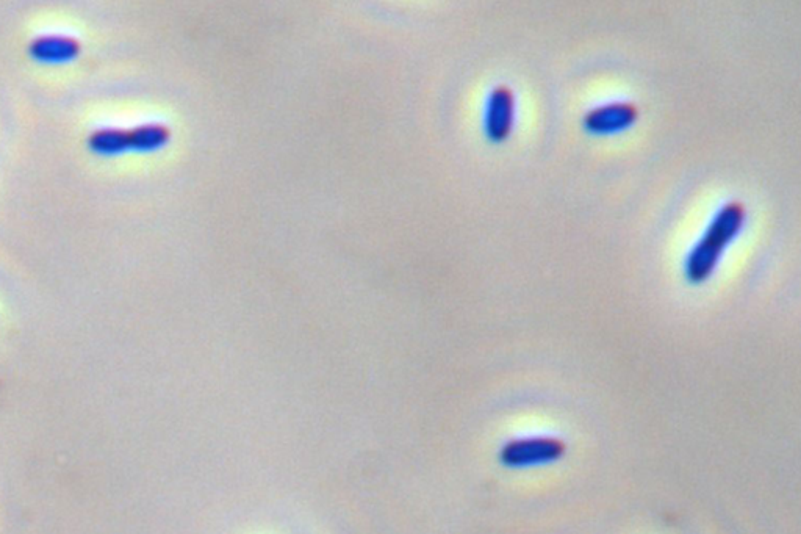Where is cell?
Listing matches in <instances>:
<instances>
[{
    "mask_svg": "<svg viewBox=\"0 0 801 534\" xmlns=\"http://www.w3.org/2000/svg\"><path fill=\"white\" fill-rule=\"evenodd\" d=\"M745 210L739 203L726 204L709 224L705 237L687 257L686 276L690 282L708 281L719 264L726 246L730 245L744 226Z\"/></svg>",
    "mask_w": 801,
    "mask_h": 534,
    "instance_id": "cell-1",
    "label": "cell"
},
{
    "mask_svg": "<svg viewBox=\"0 0 801 534\" xmlns=\"http://www.w3.org/2000/svg\"><path fill=\"white\" fill-rule=\"evenodd\" d=\"M565 444L556 437H531L507 442L500 453L501 462L507 467H529L561 459Z\"/></svg>",
    "mask_w": 801,
    "mask_h": 534,
    "instance_id": "cell-2",
    "label": "cell"
},
{
    "mask_svg": "<svg viewBox=\"0 0 801 534\" xmlns=\"http://www.w3.org/2000/svg\"><path fill=\"white\" fill-rule=\"evenodd\" d=\"M515 118V98L511 88L498 87L490 94L485 129L493 141L506 140L511 135Z\"/></svg>",
    "mask_w": 801,
    "mask_h": 534,
    "instance_id": "cell-3",
    "label": "cell"
},
{
    "mask_svg": "<svg viewBox=\"0 0 801 534\" xmlns=\"http://www.w3.org/2000/svg\"><path fill=\"white\" fill-rule=\"evenodd\" d=\"M636 118L637 110L634 105L612 104L587 113L584 123L592 134H615L633 126Z\"/></svg>",
    "mask_w": 801,
    "mask_h": 534,
    "instance_id": "cell-4",
    "label": "cell"
},
{
    "mask_svg": "<svg viewBox=\"0 0 801 534\" xmlns=\"http://www.w3.org/2000/svg\"><path fill=\"white\" fill-rule=\"evenodd\" d=\"M80 47L74 38L60 35H44L36 38L30 46V55L43 63L71 62L79 55Z\"/></svg>",
    "mask_w": 801,
    "mask_h": 534,
    "instance_id": "cell-5",
    "label": "cell"
},
{
    "mask_svg": "<svg viewBox=\"0 0 801 534\" xmlns=\"http://www.w3.org/2000/svg\"><path fill=\"white\" fill-rule=\"evenodd\" d=\"M90 149L99 156H119L132 151V130L102 129L91 135Z\"/></svg>",
    "mask_w": 801,
    "mask_h": 534,
    "instance_id": "cell-6",
    "label": "cell"
},
{
    "mask_svg": "<svg viewBox=\"0 0 801 534\" xmlns=\"http://www.w3.org/2000/svg\"><path fill=\"white\" fill-rule=\"evenodd\" d=\"M168 138V130L159 124L137 127L132 130V151H155V149L165 146Z\"/></svg>",
    "mask_w": 801,
    "mask_h": 534,
    "instance_id": "cell-7",
    "label": "cell"
}]
</instances>
